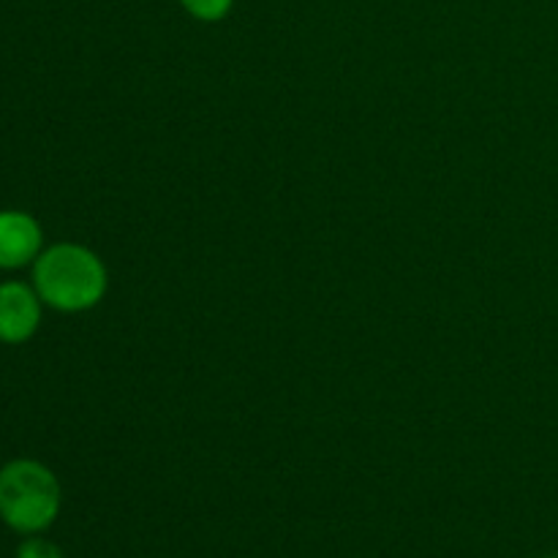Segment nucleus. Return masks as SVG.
Segmentation results:
<instances>
[{"mask_svg":"<svg viewBox=\"0 0 558 558\" xmlns=\"http://www.w3.org/2000/svg\"><path fill=\"white\" fill-rule=\"evenodd\" d=\"M33 287L47 305L76 314L101 303L107 292V267L85 245L60 243L38 254Z\"/></svg>","mask_w":558,"mask_h":558,"instance_id":"nucleus-1","label":"nucleus"},{"mask_svg":"<svg viewBox=\"0 0 558 558\" xmlns=\"http://www.w3.org/2000/svg\"><path fill=\"white\" fill-rule=\"evenodd\" d=\"M60 512L58 477L38 461L0 469V518L22 534L47 529Z\"/></svg>","mask_w":558,"mask_h":558,"instance_id":"nucleus-2","label":"nucleus"},{"mask_svg":"<svg viewBox=\"0 0 558 558\" xmlns=\"http://www.w3.org/2000/svg\"><path fill=\"white\" fill-rule=\"evenodd\" d=\"M38 292L20 281L0 283V341L22 343L38 330L41 303Z\"/></svg>","mask_w":558,"mask_h":558,"instance_id":"nucleus-3","label":"nucleus"},{"mask_svg":"<svg viewBox=\"0 0 558 558\" xmlns=\"http://www.w3.org/2000/svg\"><path fill=\"white\" fill-rule=\"evenodd\" d=\"M41 227L33 216L20 210L0 213V270H16L38 259Z\"/></svg>","mask_w":558,"mask_h":558,"instance_id":"nucleus-4","label":"nucleus"},{"mask_svg":"<svg viewBox=\"0 0 558 558\" xmlns=\"http://www.w3.org/2000/svg\"><path fill=\"white\" fill-rule=\"evenodd\" d=\"M180 3H183V9L191 16H196L202 22L223 20L229 14V9H232V0H180Z\"/></svg>","mask_w":558,"mask_h":558,"instance_id":"nucleus-5","label":"nucleus"},{"mask_svg":"<svg viewBox=\"0 0 558 558\" xmlns=\"http://www.w3.org/2000/svg\"><path fill=\"white\" fill-rule=\"evenodd\" d=\"M16 558H65L60 554L58 545L47 543V539H27L25 545L20 548Z\"/></svg>","mask_w":558,"mask_h":558,"instance_id":"nucleus-6","label":"nucleus"}]
</instances>
